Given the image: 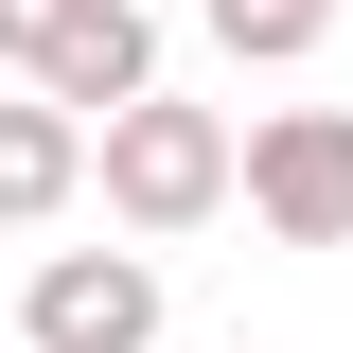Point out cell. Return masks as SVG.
I'll list each match as a JSON object with an SVG mask.
<instances>
[{
	"mask_svg": "<svg viewBox=\"0 0 353 353\" xmlns=\"http://www.w3.org/2000/svg\"><path fill=\"white\" fill-rule=\"evenodd\" d=\"M88 176H106V230H124V248H176V230L230 212V124L176 106V88H141V106L88 124Z\"/></svg>",
	"mask_w": 353,
	"mask_h": 353,
	"instance_id": "obj_1",
	"label": "cell"
},
{
	"mask_svg": "<svg viewBox=\"0 0 353 353\" xmlns=\"http://www.w3.org/2000/svg\"><path fill=\"white\" fill-rule=\"evenodd\" d=\"M230 194L265 212V248H353V106H265L230 141Z\"/></svg>",
	"mask_w": 353,
	"mask_h": 353,
	"instance_id": "obj_2",
	"label": "cell"
},
{
	"mask_svg": "<svg viewBox=\"0 0 353 353\" xmlns=\"http://www.w3.org/2000/svg\"><path fill=\"white\" fill-rule=\"evenodd\" d=\"M18 353H159V248H36Z\"/></svg>",
	"mask_w": 353,
	"mask_h": 353,
	"instance_id": "obj_3",
	"label": "cell"
},
{
	"mask_svg": "<svg viewBox=\"0 0 353 353\" xmlns=\"http://www.w3.org/2000/svg\"><path fill=\"white\" fill-rule=\"evenodd\" d=\"M53 106H71V124H106V106H141V88H159V18H141V0H88L71 36H53Z\"/></svg>",
	"mask_w": 353,
	"mask_h": 353,
	"instance_id": "obj_4",
	"label": "cell"
},
{
	"mask_svg": "<svg viewBox=\"0 0 353 353\" xmlns=\"http://www.w3.org/2000/svg\"><path fill=\"white\" fill-rule=\"evenodd\" d=\"M71 194H88V124L53 88H18V106H0V230H53Z\"/></svg>",
	"mask_w": 353,
	"mask_h": 353,
	"instance_id": "obj_5",
	"label": "cell"
},
{
	"mask_svg": "<svg viewBox=\"0 0 353 353\" xmlns=\"http://www.w3.org/2000/svg\"><path fill=\"white\" fill-rule=\"evenodd\" d=\"M194 18H212V36L248 53V71H301V53L336 36V0H194Z\"/></svg>",
	"mask_w": 353,
	"mask_h": 353,
	"instance_id": "obj_6",
	"label": "cell"
},
{
	"mask_svg": "<svg viewBox=\"0 0 353 353\" xmlns=\"http://www.w3.org/2000/svg\"><path fill=\"white\" fill-rule=\"evenodd\" d=\"M71 18H88V0H0V71L36 88V71H53V36H71Z\"/></svg>",
	"mask_w": 353,
	"mask_h": 353,
	"instance_id": "obj_7",
	"label": "cell"
}]
</instances>
